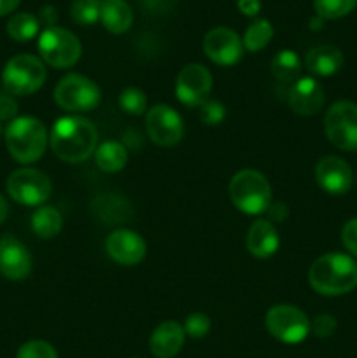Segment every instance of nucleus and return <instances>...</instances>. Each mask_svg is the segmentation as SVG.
<instances>
[{
	"mask_svg": "<svg viewBox=\"0 0 357 358\" xmlns=\"http://www.w3.org/2000/svg\"><path fill=\"white\" fill-rule=\"evenodd\" d=\"M98 131L83 115H65L52 124L49 145L65 163H83L97 150Z\"/></svg>",
	"mask_w": 357,
	"mask_h": 358,
	"instance_id": "nucleus-1",
	"label": "nucleus"
},
{
	"mask_svg": "<svg viewBox=\"0 0 357 358\" xmlns=\"http://www.w3.org/2000/svg\"><path fill=\"white\" fill-rule=\"evenodd\" d=\"M308 282L321 296L336 297L352 292L357 287V262L345 254H326L310 266Z\"/></svg>",
	"mask_w": 357,
	"mask_h": 358,
	"instance_id": "nucleus-2",
	"label": "nucleus"
},
{
	"mask_svg": "<svg viewBox=\"0 0 357 358\" xmlns=\"http://www.w3.org/2000/svg\"><path fill=\"white\" fill-rule=\"evenodd\" d=\"M4 138H6V147L13 159L21 164H31L41 159L49 143L44 122L30 115L10 121L4 131Z\"/></svg>",
	"mask_w": 357,
	"mask_h": 358,
	"instance_id": "nucleus-3",
	"label": "nucleus"
},
{
	"mask_svg": "<svg viewBox=\"0 0 357 358\" xmlns=\"http://www.w3.org/2000/svg\"><path fill=\"white\" fill-rule=\"evenodd\" d=\"M231 203L247 215H261L272 205V185L258 170H241L230 182Z\"/></svg>",
	"mask_w": 357,
	"mask_h": 358,
	"instance_id": "nucleus-4",
	"label": "nucleus"
},
{
	"mask_svg": "<svg viewBox=\"0 0 357 358\" xmlns=\"http://www.w3.org/2000/svg\"><path fill=\"white\" fill-rule=\"evenodd\" d=\"M46 77L48 72L42 59L31 55H16L4 66L2 84L13 96H28L44 86Z\"/></svg>",
	"mask_w": 357,
	"mask_h": 358,
	"instance_id": "nucleus-5",
	"label": "nucleus"
},
{
	"mask_svg": "<svg viewBox=\"0 0 357 358\" xmlns=\"http://www.w3.org/2000/svg\"><path fill=\"white\" fill-rule=\"evenodd\" d=\"M37 48L42 62L52 69H70L83 55V45L77 35L59 27L46 28L38 35Z\"/></svg>",
	"mask_w": 357,
	"mask_h": 358,
	"instance_id": "nucleus-6",
	"label": "nucleus"
},
{
	"mask_svg": "<svg viewBox=\"0 0 357 358\" xmlns=\"http://www.w3.org/2000/svg\"><path fill=\"white\" fill-rule=\"evenodd\" d=\"M100 100V87L80 73H66L55 87V101L66 112L94 110Z\"/></svg>",
	"mask_w": 357,
	"mask_h": 358,
	"instance_id": "nucleus-7",
	"label": "nucleus"
},
{
	"mask_svg": "<svg viewBox=\"0 0 357 358\" xmlns=\"http://www.w3.org/2000/svg\"><path fill=\"white\" fill-rule=\"evenodd\" d=\"M324 131L336 149L357 152V105L345 100L332 103L326 112Z\"/></svg>",
	"mask_w": 357,
	"mask_h": 358,
	"instance_id": "nucleus-8",
	"label": "nucleus"
},
{
	"mask_svg": "<svg viewBox=\"0 0 357 358\" xmlns=\"http://www.w3.org/2000/svg\"><path fill=\"white\" fill-rule=\"evenodd\" d=\"M265 324L270 334L286 345H298L310 334V320L304 311L290 304H276L270 308Z\"/></svg>",
	"mask_w": 357,
	"mask_h": 358,
	"instance_id": "nucleus-9",
	"label": "nucleus"
},
{
	"mask_svg": "<svg viewBox=\"0 0 357 358\" xmlns=\"http://www.w3.org/2000/svg\"><path fill=\"white\" fill-rule=\"evenodd\" d=\"M7 194L24 206H41L51 196L52 184L37 168H20L7 178Z\"/></svg>",
	"mask_w": 357,
	"mask_h": 358,
	"instance_id": "nucleus-10",
	"label": "nucleus"
},
{
	"mask_svg": "<svg viewBox=\"0 0 357 358\" xmlns=\"http://www.w3.org/2000/svg\"><path fill=\"white\" fill-rule=\"evenodd\" d=\"M146 131L160 147L177 145L184 135L181 114L168 105H154L146 112Z\"/></svg>",
	"mask_w": 357,
	"mask_h": 358,
	"instance_id": "nucleus-11",
	"label": "nucleus"
},
{
	"mask_svg": "<svg viewBox=\"0 0 357 358\" xmlns=\"http://www.w3.org/2000/svg\"><path fill=\"white\" fill-rule=\"evenodd\" d=\"M212 91V73L200 63L186 65L175 80L177 100L186 107H202Z\"/></svg>",
	"mask_w": 357,
	"mask_h": 358,
	"instance_id": "nucleus-12",
	"label": "nucleus"
},
{
	"mask_svg": "<svg viewBox=\"0 0 357 358\" xmlns=\"http://www.w3.org/2000/svg\"><path fill=\"white\" fill-rule=\"evenodd\" d=\"M203 51L216 65L233 66L241 59L245 48L237 31L226 27H217L203 38Z\"/></svg>",
	"mask_w": 357,
	"mask_h": 358,
	"instance_id": "nucleus-13",
	"label": "nucleus"
},
{
	"mask_svg": "<svg viewBox=\"0 0 357 358\" xmlns=\"http://www.w3.org/2000/svg\"><path fill=\"white\" fill-rule=\"evenodd\" d=\"M107 255L119 266H136L147 254V245L139 233L130 229H115L105 241Z\"/></svg>",
	"mask_w": 357,
	"mask_h": 358,
	"instance_id": "nucleus-14",
	"label": "nucleus"
},
{
	"mask_svg": "<svg viewBox=\"0 0 357 358\" xmlns=\"http://www.w3.org/2000/svg\"><path fill=\"white\" fill-rule=\"evenodd\" d=\"M315 180L318 187L331 196H343L350 191L354 175L346 161L338 156H326L315 166Z\"/></svg>",
	"mask_w": 357,
	"mask_h": 358,
	"instance_id": "nucleus-15",
	"label": "nucleus"
},
{
	"mask_svg": "<svg viewBox=\"0 0 357 358\" xmlns=\"http://www.w3.org/2000/svg\"><path fill=\"white\" fill-rule=\"evenodd\" d=\"M31 271V255L28 248L13 234L0 238V275L7 280L20 282Z\"/></svg>",
	"mask_w": 357,
	"mask_h": 358,
	"instance_id": "nucleus-16",
	"label": "nucleus"
},
{
	"mask_svg": "<svg viewBox=\"0 0 357 358\" xmlns=\"http://www.w3.org/2000/svg\"><path fill=\"white\" fill-rule=\"evenodd\" d=\"M326 93L324 87L314 79V77H301L290 86L289 90V107L294 114L310 117L321 112L324 107Z\"/></svg>",
	"mask_w": 357,
	"mask_h": 358,
	"instance_id": "nucleus-17",
	"label": "nucleus"
},
{
	"mask_svg": "<svg viewBox=\"0 0 357 358\" xmlns=\"http://www.w3.org/2000/svg\"><path fill=\"white\" fill-rule=\"evenodd\" d=\"M186 332L178 322L167 320L158 325L150 334L149 348L156 358H174L184 346Z\"/></svg>",
	"mask_w": 357,
	"mask_h": 358,
	"instance_id": "nucleus-18",
	"label": "nucleus"
},
{
	"mask_svg": "<svg viewBox=\"0 0 357 358\" xmlns=\"http://www.w3.org/2000/svg\"><path fill=\"white\" fill-rule=\"evenodd\" d=\"M91 212L104 226H119L132 219L133 206L125 196L100 194L91 201Z\"/></svg>",
	"mask_w": 357,
	"mask_h": 358,
	"instance_id": "nucleus-19",
	"label": "nucleus"
},
{
	"mask_svg": "<svg viewBox=\"0 0 357 358\" xmlns=\"http://www.w3.org/2000/svg\"><path fill=\"white\" fill-rule=\"evenodd\" d=\"M247 250L258 259H268L276 254L280 245L276 227L270 220H255L247 231Z\"/></svg>",
	"mask_w": 357,
	"mask_h": 358,
	"instance_id": "nucleus-20",
	"label": "nucleus"
},
{
	"mask_svg": "<svg viewBox=\"0 0 357 358\" xmlns=\"http://www.w3.org/2000/svg\"><path fill=\"white\" fill-rule=\"evenodd\" d=\"M343 52L335 45H317L304 56V66L310 73L318 77H329L340 72L343 66Z\"/></svg>",
	"mask_w": 357,
	"mask_h": 358,
	"instance_id": "nucleus-21",
	"label": "nucleus"
},
{
	"mask_svg": "<svg viewBox=\"0 0 357 358\" xmlns=\"http://www.w3.org/2000/svg\"><path fill=\"white\" fill-rule=\"evenodd\" d=\"M100 21L114 35L128 31L133 24V10L125 0H104L100 9Z\"/></svg>",
	"mask_w": 357,
	"mask_h": 358,
	"instance_id": "nucleus-22",
	"label": "nucleus"
},
{
	"mask_svg": "<svg viewBox=\"0 0 357 358\" xmlns=\"http://www.w3.org/2000/svg\"><path fill=\"white\" fill-rule=\"evenodd\" d=\"M94 163L105 173L121 171L128 163L126 147L119 142H105L94 150Z\"/></svg>",
	"mask_w": 357,
	"mask_h": 358,
	"instance_id": "nucleus-23",
	"label": "nucleus"
},
{
	"mask_svg": "<svg viewBox=\"0 0 357 358\" xmlns=\"http://www.w3.org/2000/svg\"><path fill=\"white\" fill-rule=\"evenodd\" d=\"M63 227V217L52 206H38L31 215V229L42 240L58 236Z\"/></svg>",
	"mask_w": 357,
	"mask_h": 358,
	"instance_id": "nucleus-24",
	"label": "nucleus"
},
{
	"mask_svg": "<svg viewBox=\"0 0 357 358\" xmlns=\"http://www.w3.org/2000/svg\"><path fill=\"white\" fill-rule=\"evenodd\" d=\"M272 73L280 83H294L301 73V59L290 49L276 52L272 59Z\"/></svg>",
	"mask_w": 357,
	"mask_h": 358,
	"instance_id": "nucleus-25",
	"label": "nucleus"
},
{
	"mask_svg": "<svg viewBox=\"0 0 357 358\" xmlns=\"http://www.w3.org/2000/svg\"><path fill=\"white\" fill-rule=\"evenodd\" d=\"M38 28H41V23H38L37 16L30 13H18L7 21L6 30L13 41L28 42L38 34Z\"/></svg>",
	"mask_w": 357,
	"mask_h": 358,
	"instance_id": "nucleus-26",
	"label": "nucleus"
},
{
	"mask_svg": "<svg viewBox=\"0 0 357 358\" xmlns=\"http://www.w3.org/2000/svg\"><path fill=\"white\" fill-rule=\"evenodd\" d=\"M273 34H275L273 24L270 23L268 20H261V17H259V20H255L254 23L245 30L241 42H244V48L247 49V51L258 52L270 44V41L273 38Z\"/></svg>",
	"mask_w": 357,
	"mask_h": 358,
	"instance_id": "nucleus-27",
	"label": "nucleus"
},
{
	"mask_svg": "<svg viewBox=\"0 0 357 358\" xmlns=\"http://www.w3.org/2000/svg\"><path fill=\"white\" fill-rule=\"evenodd\" d=\"M357 0H314V9L322 20H340L352 13Z\"/></svg>",
	"mask_w": 357,
	"mask_h": 358,
	"instance_id": "nucleus-28",
	"label": "nucleus"
},
{
	"mask_svg": "<svg viewBox=\"0 0 357 358\" xmlns=\"http://www.w3.org/2000/svg\"><path fill=\"white\" fill-rule=\"evenodd\" d=\"M102 2L104 0H74L72 9H70L72 20L77 24H84V27L94 24L100 20Z\"/></svg>",
	"mask_w": 357,
	"mask_h": 358,
	"instance_id": "nucleus-29",
	"label": "nucleus"
},
{
	"mask_svg": "<svg viewBox=\"0 0 357 358\" xmlns=\"http://www.w3.org/2000/svg\"><path fill=\"white\" fill-rule=\"evenodd\" d=\"M119 107L130 115H142L147 112V96L139 87H126L119 94Z\"/></svg>",
	"mask_w": 357,
	"mask_h": 358,
	"instance_id": "nucleus-30",
	"label": "nucleus"
},
{
	"mask_svg": "<svg viewBox=\"0 0 357 358\" xmlns=\"http://www.w3.org/2000/svg\"><path fill=\"white\" fill-rule=\"evenodd\" d=\"M16 358H58V353L48 341L34 339V341L21 345Z\"/></svg>",
	"mask_w": 357,
	"mask_h": 358,
	"instance_id": "nucleus-31",
	"label": "nucleus"
},
{
	"mask_svg": "<svg viewBox=\"0 0 357 358\" xmlns=\"http://www.w3.org/2000/svg\"><path fill=\"white\" fill-rule=\"evenodd\" d=\"M226 117V107L217 100H206L200 107V121L206 126H219Z\"/></svg>",
	"mask_w": 357,
	"mask_h": 358,
	"instance_id": "nucleus-32",
	"label": "nucleus"
},
{
	"mask_svg": "<svg viewBox=\"0 0 357 358\" xmlns=\"http://www.w3.org/2000/svg\"><path fill=\"white\" fill-rule=\"evenodd\" d=\"M210 318L205 313H191L186 318L184 332L192 339H202L209 334Z\"/></svg>",
	"mask_w": 357,
	"mask_h": 358,
	"instance_id": "nucleus-33",
	"label": "nucleus"
},
{
	"mask_svg": "<svg viewBox=\"0 0 357 358\" xmlns=\"http://www.w3.org/2000/svg\"><path fill=\"white\" fill-rule=\"evenodd\" d=\"M310 331L314 332L317 338H331L336 332V318L328 313L317 315V317L310 322Z\"/></svg>",
	"mask_w": 357,
	"mask_h": 358,
	"instance_id": "nucleus-34",
	"label": "nucleus"
},
{
	"mask_svg": "<svg viewBox=\"0 0 357 358\" xmlns=\"http://www.w3.org/2000/svg\"><path fill=\"white\" fill-rule=\"evenodd\" d=\"M342 241L343 247H345L354 257H357V217L345 222V226H343L342 229Z\"/></svg>",
	"mask_w": 357,
	"mask_h": 358,
	"instance_id": "nucleus-35",
	"label": "nucleus"
},
{
	"mask_svg": "<svg viewBox=\"0 0 357 358\" xmlns=\"http://www.w3.org/2000/svg\"><path fill=\"white\" fill-rule=\"evenodd\" d=\"M18 101L6 90L0 91V121H14L18 115Z\"/></svg>",
	"mask_w": 357,
	"mask_h": 358,
	"instance_id": "nucleus-36",
	"label": "nucleus"
},
{
	"mask_svg": "<svg viewBox=\"0 0 357 358\" xmlns=\"http://www.w3.org/2000/svg\"><path fill=\"white\" fill-rule=\"evenodd\" d=\"M142 6L147 13L167 14L174 10V7L177 6V0H142Z\"/></svg>",
	"mask_w": 357,
	"mask_h": 358,
	"instance_id": "nucleus-37",
	"label": "nucleus"
},
{
	"mask_svg": "<svg viewBox=\"0 0 357 358\" xmlns=\"http://www.w3.org/2000/svg\"><path fill=\"white\" fill-rule=\"evenodd\" d=\"M38 23L44 24L46 28H52L56 27V21H58V10L56 7L52 6H44L41 10H38V16H37Z\"/></svg>",
	"mask_w": 357,
	"mask_h": 358,
	"instance_id": "nucleus-38",
	"label": "nucleus"
},
{
	"mask_svg": "<svg viewBox=\"0 0 357 358\" xmlns=\"http://www.w3.org/2000/svg\"><path fill=\"white\" fill-rule=\"evenodd\" d=\"M266 213H268V220L270 222H284V220L287 219V215H289V210H287V206L284 205L282 201H276V203H272L270 205V208L266 210Z\"/></svg>",
	"mask_w": 357,
	"mask_h": 358,
	"instance_id": "nucleus-39",
	"label": "nucleus"
},
{
	"mask_svg": "<svg viewBox=\"0 0 357 358\" xmlns=\"http://www.w3.org/2000/svg\"><path fill=\"white\" fill-rule=\"evenodd\" d=\"M238 10H240L244 16L255 17L261 10V0H238L237 2Z\"/></svg>",
	"mask_w": 357,
	"mask_h": 358,
	"instance_id": "nucleus-40",
	"label": "nucleus"
},
{
	"mask_svg": "<svg viewBox=\"0 0 357 358\" xmlns=\"http://www.w3.org/2000/svg\"><path fill=\"white\" fill-rule=\"evenodd\" d=\"M20 2L21 0H0V17L13 13V10L20 6Z\"/></svg>",
	"mask_w": 357,
	"mask_h": 358,
	"instance_id": "nucleus-41",
	"label": "nucleus"
},
{
	"mask_svg": "<svg viewBox=\"0 0 357 358\" xmlns=\"http://www.w3.org/2000/svg\"><path fill=\"white\" fill-rule=\"evenodd\" d=\"M7 217H9V203H7V199L0 194V226L6 222Z\"/></svg>",
	"mask_w": 357,
	"mask_h": 358,
	"instance_id": "nucleus-42",
	"label": "nucleus"
},
{
	"mask_svg": "<svg viewBox=\"0 0 357 358\" xmlns=\"http://www.w3.org/2000/svg\"><path fill=\"white\" fill-rule=\"evenodd\" d=\"M322 27H324V20H322V17H318V16L312 17V20H310V30L317 31V30H321Z\"/></svg>",
	"mask_w": 357,
	"mask_h": 358,
	"instance_id": "nucleus-43",
	"label": "nucleus"
},
{
	"mask_svg": "<svg viewBox=\"0 0 357 358\" xmlns=\"http://www.w3.org/2000/svg\"><path fill=\"white\" fill-rule=\"evenodd\" d=\"M0 135H2V124H0Z\"/></svg>",
	"mask_w": 357,
	"mask_h": 358,
	"instance_id": "nucleus-44",
	"label": "nucleus"
}]
</instances>
